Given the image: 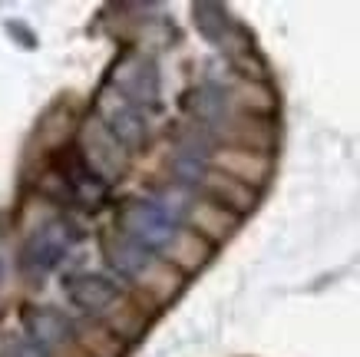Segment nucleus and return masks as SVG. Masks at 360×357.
<instances>
[{
	"label": "nucleus",
	"instance_id": "nucleus-10",
	"mask_svg": "<svg viewBox=\"0 0 360 357\" xmlns=\"http://www.w3.org/2000/svg\"><path fill=\"white\" fill-rule=\"evenodd\" d=\"M235 225H238V215H231L229 208L215 206V202H208V199L188 206V228H192L198 238H205L208 245L229 238L231 232H235Z\"/></svg>",
	"mask_w": 360,
	"mask_h": 357
},
{
	"label": "nucleus",
	"instance_id": "nucleus-2",
	"mask_svg": "<svg viewBox=\"0 0 360 357\" xmlns=\"http://www.w3.org/2000/svg\"><path fill=\"white\" fill-rule=\"evenodd\" d=\"M79 242V228L70 218H53L33 232L20 249V271L27 278H44L73 251Z\"/></svg>",
	"mask_w": 360,
	"mask_h": 357
},
{
	"label": "nucleus",
	"instance_id": "nucleus-1",
	"mask_svg": "<svg viewBox=\"0 0 360 357\" xmlns=\"http://www.w3.org/2000/svg\"><path fill=\"white\" fill-rule=\"evenodd\" d=\"M179 228L182 225L172 215V208L162 202H153V199H126L116 208V232L142 249H149L153 255H162L172 245Z\"/></svg>",
	"mask_w": 360,
	"mask_h": 357
},
{
	"label": "nucleus",
	"instance_id": "nucleus-8",
	"mask_svg": "<svg viewBox=\"0 0 360 357\" xmlns=\"http://www.w3.org/2000/svg\"><path fill=\"white\" fill-rule=\"evenodd\" d=\"M198 189L208 195V202L229 208L231 215H238V218L245 215L248 208H255V189L238 182V179H231V175L219 173V169H208Z\"/></svg>",
	"mask_w": 360,
	"mask_h": 357
},
{
	"label": "nucleus",
	"instance_id": "nucleus-5",
	"mask_svg": "<svg viewBox=\"0 0 360 357\" xmlns=\"http://www.w3.org/2000/svg\"><path fill=\"white\" fill-rule=\"evenodd\" d=\"M110 89H116L122 99H129L132 106H139L146 116L162 106V99H159V70H155L153 60H146L139 54L122 56L116 63Z\"/></svg>",
	"mask_w": 360,
	"mask_h": 357
},
{
	"label": "nucleus",
	"instance_id": "nucleus-9",
	"mask_svg": "<svg viewBox=\"0 0 360 357\" xmlns=\"http://www.w3.org/2000/svg\"><path fill=\"white\" fill-rule=\"evenodd\" d=\"M73 331H77L73 321H70L60 308H53V304H40V308L23 311V334L33 337V341H40V344H46V347L70 341Z\"/></svg>",
	"mask_w": 360,
	"mask_h": 357
},
{
	"label": "nucleus",
	"instance_id": "nucleus-15",
	"mask_svg": "<svg viewBox=\"0 0 360 357\" xmlns=\"http://www.w3.org/2000/svg\"><path fill=\"white\" fill-rule=\"evenodd\" d=\"M192 13H195V27L198 33L205 37L208 44L221 46L225 40H229V13H225V7H219V4H195L192 7Z\"/></svg>",
	"mask_w": 360,
	"mask_h": 357
},
{
	"label": "nucleus",
	"instance_id": "nucleus-12",
	"mask_svg": "<svg viewBox=\"0 0 360 357\" xmlns=\"http://www.w3.org/2000/svg\"><path fill=\"white\" fill-rule=\"evenodd\" d=\"M215 169L248 185L251 179H262L268 173V163L251 149H225L221 156H215Z\"/></svg>",
	"mask_w": 360,
	"mask_h": 357
},
{
	"label": "nucleus",
	"instance_id": "nucleus-16",
	"mask_svg": "<svg viewBox=\"0 0 360 357\" xmlns=\"http://www.w3.org/2000/svg\"><path fill=\"white\" fill-rule=\"evenodd\" d=\"M79 344L93 357H122V351H126V341L112 334L110 327H86L79 334Z\"/></svg>",
	"mask_w": 360,
	"mask_h": 357
},
{
	"label": "nucleus",
	"instance_id": "nucleus-17",
	"mask_svg": "<svg viewBox=\"0 0 360 357\" xmlns=\"http://www.w3.org/2000/svg\"><path fill=\"white\" fill-rule=\"evenodd\" d=\"M4 357H50V347L23 334V337H17L7 351H4Z\"/></svg>",
	"mask_w": 360,
	"mask_h": 357
},
{
	"label": "nucleus",
	"instance_id": "nucleus-3",
	"mask_svg": "<svg viewBox=\"0 0 360 357\" xmlns=\"http://www.w3.org/2000/svg\"><path fill=\"white\" fill-rule=\"evenodd\" d=\"M63 294L73 308H79L83 314H96V318H106L126 301L122 284L110 271H70L63 278Z\"/></svg>",
	"mask_w": 360,
	"mask_h": 357
},
{
	"label": "nucleus",
	"instance_id": "nucleus-4",
	"mask_svg": "<svg viewBox=\"0 0 360 357\" xmlns=\"http://www.w3.org/2000/svg\"><path fill=\"white\" fill-rule=\"evenodd\" d=\"M96 109V119L103 123V130L110 132L126 152H136L149 142V116L139 106H132L129 99H122L116 89H103Z\"/></svg>",
	"mask_w": 360,
	"mask_h": 357
},
{
	"label": "nucleus",
	"instance_id": "nucleus-13",
	"mask_svg": "<svg viewBox=\"0 0 360 357\" xmlns=\"http://www.w3.org/2000/svg\"><path fill=\"white\" fill-rule=\"evenodd\" d=\"M225 106H229V96L225 89L215 87V83H202L192 93H186V109L198 123H219L225 116Z\"/></svg>",
	"mask_w": 360,
	"mask_h": 357
},
{
	"label": "nucleus",
	"instance_id": "nucleus-7",
	"mask_svg": "<svg viewBox=\"0 0 360 357\" xmlns=\"http://www.w3.org/2000/svg\"><path fill=\"white\" fill-rule=\"evenodd\" d=\"M79 156H83L103 179H112V175L122 169V163H126V149L103 130L99 119H89L86 132H83V142H79Z\"/></svg>",
	"mask_w": 360,
	"mask_h": 357
},
{
	"label": "nucleus",
	"instance_id": "nucleus-6",
	"mask_svg": "<svg viewBox=\"0 0 360 357\" xmlns=\"http://www.w3.org/2000/svg\"><path fill=\"white\" fill-rule=\"evenodd\" d=\"M103 258H106V265L112 268V278H116V282L139 284L142 278H146V271L159 261V255H153L149 249L129 242V238L120 235V232H112V235L103 238Z\"/></svg>",
	"mask_w": 360,
	"mask_h": 357
},
{
	"label": "nucleus",
	"instance_id": "nucleus-14",
	"mask_svg": "<svg viewBox=\"0 0 360 357\" xmlns=\"http://www.w3.org/2000/svg\"><path fill=\"white\" fill-rule=\"evenodd\" d=\"M139 288L149 294L153 301H169V298H172V294L182 288V275H179V271H175L169 261L159 258L153 268L146 271V278L139 282Z\"/></svg>",
	"mask_w": 360,
	"mask_h": 357
},
{
	"label": "nucleus",
	"instance_id": "nucleus-11",
	"mask_svg": "<svg viewBox=\"0 0 360 357\" xmlns=\"http://www.w3.org/2000/svg\"><path fill=\"white\" fill-rule=\"evenodd\" d=\"M208 255H212V245H208L205 238H198L192 228H179V235L172 238V245L159 255L162 261H169L179 275H188V271H198L202 265L208 261Z\"/></svg>",
	"mask_w": 360,
	"mask_h": 357
},
{
	"label": "nucleus",
	"instance_id": "nucleus-18",
	"mask_svg": "<svg viewBox=\"0 0 360 357\" xmlns=\"http://www.w3.org/2000/svg\"><path fill=\"white\" fill-rule=\"evenodd\" d=\"M4 282H7V261H4V255H0V288H4Z\"/></svg>",
	"mask_w": 360,
	"mask_h": 357
}]
</instances>
